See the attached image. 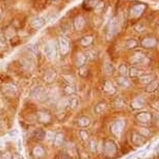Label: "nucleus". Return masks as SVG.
Here are the masks:
<instances>
[{
	"label": "nucleus",
	"instance_id": "obj_1",
	"mask_svg": "<svg viewBox=\"0 0 159 159\" xmlns=\"http://www.w3.org/2000/svg\"><path fill=\"white\" fill-rule=\"evenodd\" d=\"M29 96L31 98H34V99H38L39 101L43 102L47 99V94L46 92L44 91V88L41 87V86H35L29 93Z\"/></svg>",
	"mask_w": 159,
	"mask_h": 159
},
{
	"label": "nucleus",
	"instance_id": "obj_2",
	"mask_svg": "<svg viewBox=\"0 0 159 159\" xmlns=\"http://www.w3.org/2000/svg\"><path fill=\"white\" fill-rule=\"evenodd\" d=\"M45 54L49 59H54L56 58V54H57V49H56V45L53 42H49L45 46Z\"/></svg>",
	"mask_w": 159,
	"mask_h": 159
},
{
	"label": "nucleus",
	"instance_id": "obj_3",
	"mask_svg": "<svg viewBox=\"0 0 159 159\" xmlns=\"http://www.w3.org/2000/svg\"><path fill=\"white\" fill-rule=\"evenodd\" d=\"M2 93L4 94L6 97L13 98V97H15V96L18 94V88H17V86H16L15 84L6 83V84H4V85H3Z\"/></svg>",
	"mask_w": 159,
	"mask_h": 159
},
{
	"label": "nucleus",
	"instance_id": "obj_4",
	"mask_svg": "<svg viewBox=\"0 0 159 159\" xmlns=\"http://www.w3.org/2000/svg\"><path fill=\"white\" fill-rule=\"evenodd\" d=\"M124 128H125V122L123 120H117L111 125V132L115 135V136H120L123 132Z\"/></svg>",
	"mask_w": 159,
	"mask_h": 159
},
{
	"label": "nucleus",
	"instance_id": "obj_5",
	"mask_svg": "<svg viewBox=\"0 0 159 159\" xmlns=\"http://www.w3.org/2000/svg\"><path fill=\"white\" fill-rule=\"evenodd\" d=\"M104 153L107 156H113L117 153V146L115 141L112 140H106L104 144Z\"/></svg>",
	"mask_w": 159,
	"mask_h": 159
},
{
	"label": "nucleus",
	"instance_id": "obj_6",
	"mask_svg": "<svg viewBox=\"0 0 159 159\" xmlns=\"http://www.w3.org/2000/svg\"><path fill=\"white\" fill-rule=\"evenodd\" d=\"M58 48L62 55H66L70 50V44H69L68 39L64 37H59L58 38Z\"/></svg>",
	"mask_w": 159,
	"mask_h": 159
},
{
	"label": "nucleus",
	"instance_id": "obj_7",
	"mask_svg": "<svg viewBox=\"0 0 159 159\" xmlns=\"http://www.w3.org/2000/svg\"><path fill=\"white\" fill-rule=\"evenodd\" d=\"M131 140H132L134 146L140 147V146H144V145L146 144L147 137L143 136V135L138 132H132V134H131Z\"/></svg>",
	"mask_w": 159,
	"mask_h": 159
},
{
	"label": "nucleus",
	"instance_id": "obj_8",
	"mask_svg": "<svg viewBox=\"0 0 159 159\" xmlns=\"http://www.w3.org/2000/svg\"><path fill=\"white\" fill-rule=\"evenodd\" d=\"M37 119L42 124H49L52 120V115L46 110H40L37 113Z\"/></svg>",
	"mask_w": 159,
	"mask_h": 159
},
{
	"label": "nucleus",
	"instance_id": "obj_9",
	"mask_svg": "<svg viewBox=\"0 0 159 159\" xmlns=\"http://www.w3.org/2000/svg\"><path fill=\"white\" fill-rule=\"evenodd\" d=\"M136 120L138 121V123L147 125V124H150L151 121H152V115L150 112H147V111L139 112L136 115Z\"/></svg>",
	"mask_w": 159,
	"mask_h": 159
},
{
	"label": "nucleus",
	"instance_id": "obj_10",
	"mask_svg": "<svg viewBox=\"0 0 159 159\" xmlns=\"http://www.w3.org/2000/svg\"><path fill=\"white\" fill-rule=\"evenodd\" d=\"M32 155L38 159H42L46 155V151L42 146H34L32 149Z\"/></svg>",
	"mask_w": 159,
	"mask_h": 159
},
{
	"label": "nucleus",
	"instance_id": "obj_11",
	"mask_svg": "<svg viewBox=\"0 0 159 159\" xmlns=\"http://www.w3.org/2000/svg\"><path fill=\"white\" fill-rule=\"evenodd\" d=\"M145 104H146V101H145L144 98L138 97V98H135V99L131 102V107H132L133 109H140L144 107Z\"/></svg>",
	"mask_w": 159,
	"mask_h": 159
},
{
	"label": "nucleus",
	"instance_id": "obj_12",
	"mask_svg": "<svg viewBox=\"0 0 159 159\" xmlns=\"http://www.w3.org/2000/svg\"><path fill=\"white\" fill-rule=\"evenodd\" d=\"M45 25V19L42 17L35 18L31 21V27L33 29H41Z\"/></svg>",
	"mask_w": 159,
	"mask_h": 159
},
{
	"label": "nucleus",
	"instance_id": "obj_13",
	"mask_svg": "<svg viewBox=\"0 0 159 159\" xmlns=\"http://www.w3.org/2000/svg\"><path fill=\"white\" fill-rule=\"evenodd\" d=\"M56 78V73L55 71L53 70H48L45 74V81L48 82V83H52Z\"/></svg>",
	"mask_w": 159,
	"mask_h": 159
},
{
	"label": "nucleus",
	"instance_id": "obj_14",
	"mask_svg": "<svg viewBox=\"0 0 159 159\" xmlns=\"http://www.w3.org/2000/svg\"><path fill=\"white\" fill-rule=\"evenodd\" d=\"M77 124L78 126L81 127V128H86V127H88L91 125V120L87 117H80L77 121Z\"/></svg>",
	"mask_w": 159,
	"mask_h": 159
},
{
	"label": "nucleus",
	"instance_id": "obj_15",
	"mask_svg": "<svg viewBox=\"0 0 159 159\" xmlns=\"http://www.w3.org/2000/svg\"><path fill=\"white\" fill-rule=\"evenodd\" d=\"M148 62V59L146 58V56L143 54H135L134 57L132 58V62L135 64H146Z\"/></svg>",
	"mask_w": 159,
	"mask_h": 159
},
{
	"label": "nucleus",
	"instance_id": "obj_16",
	"mask_svg": "<svg viewBox=\"0 0 159 159\" xmlns=\"http://www.w3.org/2000/svg\"><path fill=\"white\" fill-rule=\"evenodd\" d=\"M85 60H86L85 56H84L82 53H78L75 58V64H77L78 67H83L84 64H85Z\"/></svg>",
	"mask_w": 159,
	"mask_h": 159
},
{
	"label": "nucleus",
	"instance_id": "obj_17",
	"mask_svg": "<svg viewBox=\"0 0 159 159\" xmlns=\"http://www.w3.org/2000/svg\"><path fill=\"white\" fill-rule=\"evenodd\" d=\"M84 25V20L82 17H76L74 19V27L76 30H80Z\"/></svg>",
	"mask_w": 159,
	"mask_h": 159
},
{
	"label": "nucleus",
	"instance_id": "obj_18",
	"mask_svg": "<svg viewBox=\"0 0 159 159\" xmlns=\"http://www.w3.org/2000/svg\"><path fill=\"white\" fill-rule=\"evenodd\" d=\"M106 109H107V104H106L105 102H101V103H99V104L96 105L95 112L98 113V115H101V113H103Z\"/></svg>",
	"mask_w": 159,
	"mask_h": 159
},
{
	"label": "nucleus",
	"instance_id": "obj_19",
	"mask_svg": "<svg viewBox=\"0 0 159 159\" xmlns=\"http://www.w3.org/2000/svg\"><path fill=\"white\" fill-rule=\"evenodd\" d=\"M33 137L35 139H39V140H43V139L46 137V132H45L43 129H37V130L33 132Z\"/></svg>",
	"mask_w": 159,
	"mask_h": 159
},
{
	"label": "nucleus",
	"instance_id": "obj_20",
	"mask_svg": "<svg viewBox=\"0 0 159 159\" xmlns=\"http://www.w3.org/2000/svg\"><path fill=\"white\" fill-rule=\"evenodd\" d=\"M67 101V106H69L70 108H76L78 105V99L75 97H70L69 99L66 100Z\"/></svg>",
	"mask_w": 159,
	"mask_h": 159
},
{
	"label": "nucleus",
	"instance_id": "obj_21",
	"mask_svg": "<svg viewBox=\"0 0 159 159\" xmlns=\"http://www.w3.org/2000/svg\"><path fill=\"white\" fill-rule=\"evenodd\" d=\"M64 141V135L62 133H57L55 135V138H54V145L56 147H60Z\"/></svg>",
	"mask_w": 159,
	"mask_h": 159
},
{
	"label": "nucleus",
	"instance_id": "obj_22",
	"mask_svg": "<svg viewBox=\"0 0 159 159\" xmlns=\"http://www.w3.org/2000/svg\"><path fill=\"white\" fill-rule=\"evenodd\" d=\"M104 92L107 94H115V86L112 85V83L109 81H107L105 84H104V87H103Z\"/></svg>",
	"mask_w": 159,
	"mask_h": 159
},
{
	"label": "nucleus",
	"instance_id": "obj_23",
	"mask_svg": "<svg viewBox=\"0 0 159 159\" xmlns=\"http://www.w3.org/2000/svg\"><path fill=\"white\" fill-rule=\"evenodd\" d=\"M117 83H119L120 86H122V87H124V88H127V87H129V86L131 85L130 81H129L126 77L119 78V79H117Z\"/></svg>",
	"mask_w": 159,
	"mask_h": 159
},
{
	"label": "nucleus",
	"instance_id": "obj_24",
	"mask_svg": "<svg viewBox=\"0 0 159 159\" xmlns=\"http://www.w3.org/2000/svg\"><path fill=\"white\" fill-rule=\"evenodd\" d=\"M21 64H22L25 69H27V70H30L33 67V60L30 59V58H23L22 62H21Z\"/></svg>",
	"mask_w": 159,
	"mask_h": 159
},
{
	"label": "nucleus",
	"instance_id": "obj_25",
	"mask_svg": "<svg viewBox=\"0 0 159 159\" xmlns=\"http://www.w3.org/2000/svg\"><path fill=\"white\" fill-rule=\"evenodd\" d=\"M158 82L157 81H152V82H150V83L147 85V87H146V91L148 92V93H151V92H154V91H156L157 90V87H158Z\"/></svg>",
	"mask_w": 159,
	"mask_h": 159
},
{
	"label": "nucleus",
	"instance_id": "obj_26",
	"mask_svg": "<svg viewBox=\"0 0 159 159\" xmlns=\"http://www.w3.org/2000/svg\"><path fill=\"white\" fill-rule=\"evenodd\" d=\"M139 80H140L141 83H150V82L153 81V76L149 75V74H146V75H141L139 77Z\"/></svg>",
	"mask_w": 159,
	"mask_h": 159
},
{
	"label": "nucleus",
	"instance_id": "obj_27",
	"mask_svg": "<svg viewBox=\"0 0 159 159\" xmlns=\"http://www.w3.org/2000/svg\"><path fill=\"white\" fill-rule=\"evenodd\" d=\"M143 45L144 47H147V48H151V47H154L156 45V41L154 39H147L143 42Z\"/></svg>",
	"mask_w": 159,
	"mask_h": 159
},
{
	"label": "nucleus",
	"instance_id": "obj_28",
	"mask_svg": "<svg viewBox=\"0 0 159 159\" xmlns=\"http://www.w3.org/2000/svg\"><path fill=\"white\" fill-rule=\"evenodd\" d=\"M13 154L9 151H3L0 152V159H13Z\"/></svg>",
	"mask_w": 159,
	"mask_h": 159
},
{
	"label": "nucleus",
	"instance_id": "obj_29",
	"mask_svg": "<svg viewBox=\"0 0 159 159\" xmlns=\"http://www.w3.org/2000/svg\"><path fill=\"white\" fill-rule=\"evenodd\" d=\"M79 135H80V137H81L82 140H84V141L90 140V134L87 133V131H85V130H79Z\"/></svg>",
	"mask_w": 159,
	"mask_h": 159
},
{
	"label": "nucleus",
	"instance_id": "obj_30",
	"mask_svg": "<svg viewBox=\"0 0 159 159\" xmlns=\"http://www.w3.org/2000/svg\"><path fill=\"white\" fill-rule=\"evenodd\" d=\"M128 73L131 77H136V76L140 75V71H139L137 68H131L130 70H129Z\"/></svg>",
	"mask_w": 159,
	"mask_h": 159
},
{
	"label": "nucleus",
	"instance_id": "obj_31",
	"mask_svg": "<svg viewBox=\"0 0 159 159\" xmlns=\"http://www.w3.org/2000/svg\"><path fill=\"white\" fill-rule=\"evenodd\" d=\"M92 41H93L92 37H84L83 39H81L80 43H81L82 46H88V45H90V44L92 43Z\"/></svg>",
	"mask_w": 159,
	"mask_h": 159
},
{
	"label": "nucleus",
	"instance_id": "obj_32",
	"mask_svg": "<svg viewBox=\"0 0 159 159\" xmlns=\"http://www.w3.org/2000/svg\"><path fill=\"white\" fill-rule=\"evenodd\" d=\"M64 92H66L68 95H71V94H74L76 92L75 90V86L72 85V84H69V85L66 86V88H64Z\"/></svg>",
	"mask_w": 159,
	"mask_h": 159
},
{
	"label": "nucleus",
	"instance_id": "obj_33",
	"mask_svg": "<svg viewBox=\"0 0 159 159\" xmlns=\"http://www.w3.org/2000/svg\"><path fill=\"white\" fill-rule=\"evenodd\" d=\"M124 105H125V102H124L123 98L119 97L115 100V106H117V107H123Z\"/></svg>",
	"mask_w": 159,
	"mask_h": 159
},
{
	"label": "nucleus",
	"instance_id": "obj_34",
	"mask_svg": "<svg viewBox=\"0 0 159 159\" xmlns=\"http://www.w3.org/2000/svg\"><path fill=\"white\" fill-rule=\"evenodd\" d=\"M119 72L121 75H123V77H125V75L128 73V69H127V67L125 66V64H122L119 68Z\"/></svg>",
	"mask_w": 159,
	"mask_h": 159
},
{
	"label": "nucleus",
	"instance_id": "obj_35",
	"mask_svg": "<svg viewBox=\"0 0 159 159\" xmlns=\"http://www.w3.org/2000/svg\"><path fill=\"white\" fill-rule=\"evenodd\" d=\"M6 48V42H5V38L3 35L0 34V50H4Z\"/></svg>",
	"mask_w": 159,
	"mask_h": 159
},
{
	"label": "nucleus",
	"instance_id": "obj_36",
	"mask_svg": "<svg viewBox=\"0 0 159 159\" xmlns=\"http://www.w3.org/2000/svg\"><path fill=\"white\" fill-rule=\"evenodd\" d=\"M90 146H91V150L93 152L97 150V141H96V139H90Z\"/></svg>",
	"mask_w": 159,
	"mask_h": 159
},
{
	"label": "nucleus",
	"instance_id": "obj_37",
	"mask_svg": "<svg viewBox=\"0 0 159 159\" xmlns=\"http://www.w3.org/2000/svg\"><path fill=\"white\" fill-rule=\"evenodd\" d=\"M138 133H140V134L145 137H148L149 135H150V131H149V129H146V128H141Z\"/></svg>",
	"mask_w": 159,
	"mask_h": 159
},
{
	"label": "nucleus",
	"instance_id": "obj_38",
	"mask_svg": "<svg viewBox=\"0 0 159 159\" xmlns=\"http://www.w3.org/2000/svg\"><path fill=\"white\" fill-rule=\"evenodd\" d=\"M56 159H71V157L67 153H59L56 157Z\"/></svg>",
	"mask_w": 159,
	"mask_h": 159
},
{
	"label": "nucleus",
	"instance_id": "obj_39",
	"mask_svg": "<svg viewBox=\"0 0 159 159\" xmlns=\"http://www.w3.org/2000/svg\"><path fill=\"white\" fill-rule=\"evenodd\" d=\"M152 119H154V121L156 122L157 124H159V113L158 112L154 113V115H152Z\"/></svg>",
	"mask_w": 159,
	"mask_h": 159
},
{
	"label": "nucleus",
	"instance_id": "obj_40",
	"mask_svg": "<svg viewBox=\"0 0 159 159\" xmlns=\"http://www.w3.org/2000/svg\"><path fill=\"white\" fill-rule=\"evenodd\" d=\"M35 46H37V45H31V46L29 47V50H30L32 53H35L37 52V50H38V48H37Z\"/></svg>",
	"mask_w": 159,
	"mask_h": 159
},
{
	"label": "nucleus",
	"instance_id": "obj_41",
	"mask_svg": "<svg viewBox=\"0 0 159 159\" xmlns=\"http://www.w3.org/2000/svg\"><path fill=\"white\" fill-rule=\"evenodd\" d=\"M0 16H1V9H0Z\"/></svg>",
	"mask_w": 159,
	"mask_h": 159
},
{
	"label": "nucleus",
	"instance_id": "obj_42",
	"mask_svg": "<svg viewBox=\"0 0 159 159\" xmlns=\"http://www.w3.org/2000/svg\"><path fill=\"white\" fill-rule=\"evenodd\" d=\"M54 1H56V0H54Z\"/></svg>",
	"mask_w": 159,
	"mask_h": 159
}]
</instances>
